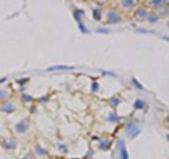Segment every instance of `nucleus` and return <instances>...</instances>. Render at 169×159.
<instances>
[{
	"label": "nucleus",
	"instance_id": "28",
	"mask_svg": "<svg viewBox=\"0 0 169 159\" xmlns=\"http://www.w3.org/2000/svg\"><path fill=\"white\" fill-rule=\"evenodd\" d=\"M24 159H25V158H24Z\"/></svg>",
	"mask_w": 169,
	"mask_h": 159
},
{
	"label": "nucleus",
	"instance_id": "17",
	"mask_svg": "<svg viewBox=\"0 0 169 159\" xmlns=\"http://www.w3.org/2000/svg\"><path fill=\"white\" fill-rule=\"evenodd\" d=\"M98 88H99V85H98V83L97 82H93V84H92V91H97L98 90Z\"/></svg>",
	"mask_w": 169,
	"mask_h": 159
},
{
	"label": "nucleus",
	"instance_id": "3",
	"mask_svg": "<svg viewBox=\"0 0 169 159\" xmlns=\"http://www.w3.org/2000/svg\"><path fill=\"white\" fill-rule=\"evenodd\" d=\"M108 20H109L110 24H116V22L121 21V17L116 14V12L111 11V12H109V14H108Z\"/></svg>",
	"mask_w": 169,
	"mask_h": 159
},
{
	"label": "nucleus",
	"instance_id": "19",
	"mask_svg": "<svg viewBox=\"0 0 169 159\" xmlns=\"http://www.w3.org/2000/svg\"><path fill=\"white\" fill-rule=\"evenodd\" d=\"M36 151H37V153L39 154V155H45V150H42V148L40 147H37Z\"/></svg>",
	"mask_w": 169,
	"mask_h": 159
},
{
	"label": "nucleus",
	"instance_id": "5",
	"mask_svg": "<svg viewBox=\"0 0 169 159\" xmlns=\"http://www.w3.org/2000/svg\"><path fill=\"white\" fill-rule=\"evenodd\" d=\"M16 129L18 133H24L25 130L28 129V124L27 122H25V120L23 121H20L19 123H17L16 124Z\"/></svg>",
	"mask_w": 169,
	"mask_h": 159
},
{
	"label": "nucleus",
	"instance_id": "22",
	"mask_svg": "<svg viewBox=\"0 0 169 159\" xmlns=\"http://www.w3.org/2000/svg\"><path fill=\"white\" fill-rule=\"evenodd\" d=\"M6 91H3V90H0V99H3V98H6Z\"/></svg>",
	"mask_w": 169,
	"mask_h": 159
},
{
	"label": "nucleus",
	"instance_id": "2",
	"mask_svg": "<svg viewBox=\"0 0 169 159\" xmlns=\"http://www.w3.org/2000/svg\"><path fill=\"white\" fill-rule=\"evenodd\" d=\"M118 148H119V153H121V159H128V153L125 147V141L124 140H119L118 141Z\"/></svg>",
	"mask_w": 169,
	"mask_h": 159
},
{
	"label": "nucleus",
	"instance_id": "27",
	"mask_svg": "<svg viewBox=\"0 0 169 159\" xmlns=\"http://www.w3.org/2000/svg\"><path fill=\"white\" fill-rule=\"evenodd\" d=\"M168 25H169V22H168Z\"/></svg>",
	"mask_w": 169,
	"mask_h": 159
},
{
	"label": "nucleus",
	"instance_id": "10",
	"mask_svg": "<svg viewBox=\"0 0 169 159\" xmlns=\"http://www.w3.org/2000/svg\"><path fill=\"white\" fill-rule=\"evenodd\" d=\"M109 147V141L108 140H101V143H99V147L101 148V150H107Z\"/></svg>",
	"mask_w": 169,
	"mask_h": 159
},
{
	"label": "nucleus",
	"instance_id": "18",
	"mask_svg": "<svg viewBox=\"0 0 169 159\" xmlns=\"http://www.w3.org/2000/svg\"><path fill=\"white\" fill-rule=\"evenodd\" d=\"M78 27H79V29H80V31L83 33H87L88 32V31H87V29H86V27H84V25L83 24V22H81V24H78Z\"/></svg>",
	"mask_w": 169,
	"mask_h": 159
},
{
	"label": "nucleus",
	"instance_id": "26",
	"mask_svg": "<svg viewBox=\"0 0 169 159\" xmlns=\"http://www.w3.org/2000/svg\"><path fill=\"white\" fill-rule=\"evenodd\" d=\"M167 139H168V141H169V134L167 135Z\"/></svg>",
	"mask_w": 169,
	"mask_h": 159
},
{
	"label": "nucleus",
	"instance_id": "7",
	"mask_svg": "<svg viewBox=\"0 0 169 159\" xmlns=\"http://www.w3.org/2000/svg\"><path fill=\"white\" fill-rule=\"evenodd\" d=\"M133 106H134V108H136V109H142V108H144V106H145V103H144V101H142V100L137 99L136 101L134 102V104H133Z\"/></svg>",
	"mask_w": 169,
	"mask_h": 159
},
{
	"label": "nucleus",
	"instance_id": "4",
	"mask_svg": "<svg viewBox=\"0 0 169 159\" xmlns=\"http://www.w3.org/2000/svg\"><path fill=\"white\" fill-rule=\"evenodd\" d=\"M74 67H71V66H65V65H61V66H52V67L48 68L47 71H54V70H73Z\"/></svg>",
	"mask_w": 169,
	"mask_h": 159
},
{
	"label": "nucleus",
	"instance_id": "8",
	"mask_svg": "<svg viewBox=\"0 0 169 159\" xmlns=\"http://www.w3.org/2000/svg\"><path fill=\"white\" fill-rule=\"evenodd\" d=\"M108 120L110 122H118L119 121V117L117 116V115H115V114H110L109 115V117H108Z\"/></svg>",
	"mask_w": 169,
	"mask_h": 159
},
{
	"label": "nucleus",
	"instance_id": "16",
	"mask_svg": "<svg viewBox=\"0 0 169 159\" xmlns=\"http://www.w3.org/2000/svg\"><path fill=\"white\" fill-rule=\"evenodd\" d=\"M132 83L134 84L136 88H139V89H143V86H142V85H141V84L139 83V81H137V80L135 79V78H133V79H132Z\"/></svg>",
	"mask_w": 169,
	"mask_h": 159
},
{
	"label": "nucleus",
	"instance_id": "23",
	"mask_svg": "<svg viewBox=\"0 0 169 159\" xmlns=\"http://www.w3.org/2000/svg\"><path fill=\"white\" fill-rule=\"evenodd\" d=\"M97 33H105V34H107L108 31H107L106 29H98V30H97Z\"/></svg>",
	"mask_w": 169,
	"mask_h": 159
},
{
	"label": "nucleus",
	"instance_id": "9",
	"mask_svg": "<svg viewBox=\"0 0 169 159\" xmlns=\"http://www.w3.org/2000/svg\"><path fill=\"white\" fill-rule=\"evenodd\" d=\"M146 11L144 9H140V10H137V12L135 13V16L136 17H140V18H143V17H145L146 16Z\"/></svg>",
	"mask_w": 169,
	"mask_h": 159
},
{
	"label": "nucleus",
	"instance_id": "20",
	"mask_svg": "<svg viewBox=\"0 0 169 159\" xmlns=\"http://www.w3.org/2000/svg\"><path fill=\"white\" fill-rule=\"evenodd\" d=\"M162 3H163V1H161V0H152L151 1V4H154V6H160Z\"/></svg>",
	"mask_w": 169,
	"mask_h": 159
},
{
	"label": "nucleus",
	"instance_id": "24",
	"mask_svg": "<svg viewBox=\"0 0 169 159\" xmlns=\"http://www.w3.org/2000/svg\"><path fill=\"white\" fill-rule=\"evenodd\" d=\"M163 39H165V40H167V42H169V37L168 36H163Z\"/></svg>",
	"mask_w": 169,
	"mask_h": 159
},
{
	"label": "nucleus",
	"instance_id": "11",
	"mask_svg": "<svg viewBox=\"0 0 169 159\" xmlns=\"http://www.w3.org/2000/svg\"><path fill=\"white\" fill-rule=\"evenodd\" d=\"M122 3H123V6L124 7H131L134 6V1H131V0H125Z\"/></svg>",
	"mask_w": 169,
	"mask_h": 159
},
{
	"label": "nucleus",
	"instance_id": "14",
	"mask_svg": "<svg viewBox=\"0 0 169 159\" xmlns=\"http://www.w3.org/2000/svg\"><path fill=\"white\" fill-rule=\"evenodd\" d=\"M93 17L95 20H99L101 19V12L98 10H94L93 11Z\"/></svg>",
	"mask_w": 169,
	"mask_h": 159
},
{
	"label": "nucleus",
	"instance_id": "6",
	"mask_svg": "<svg viewBox=\"0 0 169 159\" xmlns=\"http://www.w3.org/2000/svg\"><path fill=\"white\" fill-rule=\"evenodd\" d=\"M3 111H6V112H12V111H14L15 110V107H14V105H13L12 103H6V104H4L3 105V107L1 108Z\"/></svg>",
	"mask_w": 169,
	"mask_h": 159
},
{
	"label": "nucleus",
	"instance_id": "15",
	"mask_svg": "<svg viewBox=\"0 0 169 159\" xmlns=\"http://www.w3.org/2000/svg\"><path fill=\"white\" fill-rule=\"evenodd\" d=\"M3 145L6 147V148H13L15 147V144L13 142H10L9 140H6V141H4V143H3Z\"/></svg>",
	"mask_w": 169,
	"mask_h": 159
},
{
	"label": "nucleus",
	"instance_id": "21",
	"mask_svg": "<svg viewBox=\"0 0 169 159\" xmlns=\"http://www.w3.org/2000/svg\"><path fill=\"white\" fill-rule=\"evenodd\" d=\"M22 100H23L24 102H30L31 100H32V98H31L30 96H22Z\"/></svg>",
	"mask_w": 169,
	"mask_h": 159
},
{
	"label": "nucleus",
	"instance_id": "1",
	"mask_svg": "<svg viewBox=\"0 0 169 159\" xmlns=\"http://www.w3.org/2000/svg\"><path fill=\"white\" fill-rule=\"evenodd\" d=\"M141 134V129L139 128L137 125H135L134 123L130 122L127 124V135L129 136L130 139H135Z\"/></svg>",
	"mask_w": 169,
	"mask_h": 159
},
{
	"label": "nucleus",
	"instance_id": "25",
	"mask_svg": "<svg viewBox=\"0 0 169 159\" xmlns=\"http://www.w3.org/2000/svg\"><path fill=\"white\" fill-rule=\"evenodd\" d=\"M4 81H6V78H3V79H1V80H0V83H3Z\"/></svg>",
	"mask_w": 169,
	"mask_h": 159
},
{
	"label": "nucleus",
	"instance_id": "12",
	"mask_svg": "<svg viewBox=\"0 0 169 159\" xmlns=\"http://www.w3.org/2000/svg\"><path fill=\"white\" fill-rule=\"evenodd\" d=\"M148 19H149V21L150 22H157L158 20V16L155 13H152V14L150 15L149 17H148Z\"/></svg>",
	"mask_w": 169,
	"mask_h": 159
},
{
	"label": "nucleus",
	"instance_id": "13",
	"mask_svg": "<svg viewBox=\"0 0 169 159\" xmlns=\"http://www.w3.org/2000/svg\"><path fill=\"white\" fill-rule=\"evenodd\" d=\"M119 102H121V101H119L118 98H112L111 100H110V103L112 104V106H113V107H116L117 105L119 104Z\"/></svg>",
	"mask_w": 169,
	"mask_h": 159
}]
</instances>
